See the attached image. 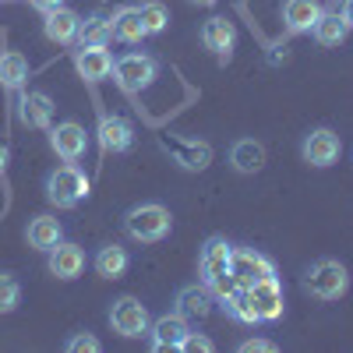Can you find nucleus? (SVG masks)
I'll return each mask as SVG.
<instances>
[{
    "instance_id": "obj_32",
    "label": "nucleus",
    "mask_w": 353,
    "mask_h": 353,
    "mask_svg": "<svg viewBox=\"0 0 353 353\" xmlns=\"http://www.w3.org/2000/svg\"><path fill=\"white\" fill-rule=\"evenodd\" d=\"M181 350H188V353H212L216 343H212L209 336H201V332H188L184 343H181Z\"/></svg>"
},
{
    "instance_id": "obj_20",
    "label": "nucleus",
    "mask_w": 353,
    "mask_h": 353,
    "mask_svg": "<svg viewBox=\"0 0 353 353\" xmlns=\"http://www.w3.org/2000/svg\"><path fill=\"white\" fill-rule=\"evenodd\" d=\"M25 237H28V248H36V251H50L64 241V226L61 219H53V216H32V223H28L25 230Z\"/></svg>"
},
{
    "instance_id": "obj_8",
    "label": "nucleus",
    "mask_w": 353,
    "mask_h": 353,
    "mask_svg": "<svg viewBox=\"0 0 353 353\" xmlns=\"http://www.w3.org/2000/svg\"><path fill=\"white\" fill-rule=\"evenodd\" d=\"M339 152H343V145H339V134H336L332 128H314V131L304 134V141H301L304 163H311V166H318V170L332 166V163L339 159Z\"/></svg>"
},
{
    "instance_id": "obj_4",
    "label": "nucleus",
    "mask_w": 353,
    "mask_h": 353,
    "mask_svg": "<svg viewBox=\"0 0 353 353\" xmlns=\"http://www.w3.org/2000/svg\"><path fill=\"white\" fill-rule=\"evenodd\" d=\"M46 198H50V205H57V209H74L78 201L88 198V176L74 163L57 166L46 176Z\"/></svg>"
},
{
    "instance_id": "obj_23",
    "label": "nucleus",
    "mask_w": 353,
    "mask_h": 353,
    "mask_svg": "<svg viewBox=\"0 0 353 353\" xmlns=\"http://www.w3.org/2000/svg\"><path fill=\"white\" fill-rule=\"evenodd\" d=\"M230 163H233V170H237V173H258V170L265 166V149H261V141H254V138L233 141Z\"/></svg>"
},
{
    "instance_id": "obj_17",
    "label": "nucleus",
    "mask_w": 353,
    "mask_h": 353,
    "mask_svg": "<svg viewBox=\"0 0 353 353\" xmlns=\"http://www.w3.org/2000/svg\"><path fill=\"white\" fill-rule=\"evenodd\" d=\"M216 307V293L205 286V283H194V286H184L176 293V311L184 318H209Z\"/></svg>"
},
{
    "instance_id": "obj_16",
    "label": "nucleus",
    "mask_w": 353,
    "mask_h": 353,
    "mask_svg": "<svg viewBox=\"0 0 353 353\" xmlns=\"http://www.w3.org/2000/svg\"><path fill=\"white\" fill-rule=\"evenodd\" d=\"M46 254H50V272H53L57 279H78L81 269H85V251H81L78 244L61 241L57 248H50Z\"/></svg>"
},
{
    "instance_id": "obj_21",
    "label": "nucleus",
    "mask_w": 353,
    "mask_h": 353,
    "mask_svg": "<svg viewBox=\"0 0 353 353\" xmlns=\"http://www.w3.org/2000/svg\"><path fill=\"white\" fill-rule=\"evenodd\" d=\"M219 307L226 311V318L241 321V325H261V321H258V311H254V301H251V293H248V286H233L226 297L219 301Z\"/></svg>"
},
{
    "instance_id": "obj_29",
    "label": "nucleus",
    "mask_w": 353,
    "mask_h": 353,
    "mask_svg": "<svg viewBox=\"0 0 353 353\" xmlns=\"http://www.w3.org/2000/svg\"><path fill=\"white\" fill-rule=\"evenodd\" d=\"M21 301V286L11 272H0V314H11Z\"/></svg>"
},
{
    "instance_id": "obj_3",
    "label": "nucleus",
    "mask_w": 353,
    "mask_h": 353,
    "mask_svg": "<svg viewBox=\"0 0 353 353\" xmlns=\"http://www.w3.org/2000/svg\"><path fill=\"white\" fill-rule=\"evenodd\" d=\"M304 290L311 293V297H318V301H339L343 293L350 290L346 265L336 261V258H318L307 269V276H304Z\"/></svg>"
},
{
    "instance_id": "obj_37",
    "label": "nucleus",
    "mask_w": 353,
    "mask_h": 353,
    "mask_svg": "<svg viewBox=\"0 0 353 353\" xmlns=\"http://www.w3.org/2000/svg\"><path fill=\"white\" fill-rule=\"evenodd\" d=\"M191 4H198V8H212L216 0H191Z\"/></svg>"
},
{
    "instance_id": "obj_2",
    "label": "nucleus",
    "mask_w": 353,
    "mask_h": 353,
    "mask_svg": "<svg viewBox=\"0 0 353 353\" xmlns=\"http://www.w3.org/2000/svg\"><path fill=\"white\" fill-rule=\"evenodd\" d=\"M170 226H173V216H170V209H163L159 201L134 205V209L124 216L128 237L141 241V244H159L163 237H170Z\"/></svg>"
},
{
    "instance_id": "obj_11",
    "label": "nucleus",
    "mask_w": 353,
    "mask_h": 353,
    "mask_svg": "<svg viewBox=\"0 0 353 353\" xmlns=\"http://www.w3.org/2000/svg\"><path fill=\"white\" fill-rule=\"evenodd\" d=\"M201 43L209 53H216V61H230L233 57V46H237V28H233V21L226 18H209L201 25Z\"/></svg>"
},
{
    "instance_id": "obj_24",
    "label": "nucleus",
    "mask_w": 353,
    "mask_h": 353,
    "mask_svg": "<svg viewBox=\"0 0 353 353\" xmlns=\"http://www.w3.org/2000/svg\"><path fill=\"white\" fill-rule=\"evenodd\" d=\"M128 265H131V258H128V251H124L121 244H106V248H99L96 258H92V269H96L103 279H121V276L128 272Z\"/></svg>"
},
{
    "instance_id": "obj_30",
    "label": "nucleus",
    "mask_w": 353,
    "mask_h": 353,
    "mask_svg": "<svg viewBox=\"0 0 353 353\" xmlns=\"http://www.w3.org/2000/svg\"><path fill=\"white\" fill-rule=\"evenodd\" d=\"M176 156H181V166H188V170H205L209 159H212V149L198 141V145H184V149H176Z\"/></svg>"
},
{
    "instance_id": "obj_13",
    "label": "nucleus",
    "mask_w": 353,
    "mask_h": 353,
    "mask_svg": "<svg viewBox=\"0 0 353 353\" xmlns=\"http://www.w3.org/2000/svg\"><path fill=\"white\" fill-rule=\"evenodd\" d=\"M74 68L85 81H103L113 71V57L106 46H78L74 50Z\"/></svg>"
},
{
    "instance_id": "obj_1",
    "label": "nucleus",
    "mask_w": 353,
    "mask_h": 353,
    "mask_svg": "<svg viewBox=\"0 0 353 353\" xmlns=\"http://www.w3.org/2000/svg\"><path fill=\"white\" fill-rule=\"evenodd\" d=\"M230 254H233V244L226 237H209L201 244V254H198V272H201V283L216 293V301H223L226 293L237 286L230 276Z\"/></svg>"
},
{
    "instance_id": "obj_14",
    "label": "nucleus",
    "mask_w": 353,
    "mask_h": 353,
    "mask_svg": "<svg viewBox=\"0 0 353 353\" xmlns=\"http://www.w3.org/2000/svg\"><path fill=\"white\" fill-rule=\"evenodd\" d=\"M78 25H81V14L61 4V8L46 11L43 32H46V39H50V43H61V46H68V43H74V39H78Z\"/></svg>"
},
{
    "instance_id": "obj_35",
    "label": "nucleus",
    "mask_w": 353,
    "mask_h": 353,
    "mask_svg": "<svg viewBox=\"0 0 353 353\" xmlns=\"http://www.w3.org/2000/svg\"><path fill=\"white\" fill-rule=\"evenodd\" d=\"M343 21H346V28H353V0H343Z\"/></svg>"
},
{
    "instance_id": "obj_28",
    "label": "nucleus",
    "mask_w": 353,
    "mask_h": 353,
    "mask_svg": "<svg viewBox=\"0 0 353 353\" xmlns=\"http://www.w3.org/2000/svg\"><path fill=\"white\" fill-rule=\"evenodd\" d=\"M138 14H141V25L149 36H159L163 28L170 25V11L159 4V0H145V4H138Z\"/></svg>"
},
{
    "instance_id": "obj_22",
    "label": "nucleus",
    "mask_w": 353,
    "mask_h": 353,
    "mask_svg": "<svg viewBox=\"0 0 353 353\" xmlns=\"http://www.w3.org/2000/svg\"><path fill=\"white\" fill-rule=\"evenodd\" d=\"M110 28H113V39H121V43H141L145 36V25H141V14L138 8H117L110 14Z\"/></svg>"
},
{
    "instance_id": "obj_7",
    "label": "nucleus",
    "mask_w": 353,
    "mask_h": 353,
    "mask_svg": "<svg viewBox=\"0 0 353 353\" xmlns=\"http://www.w3.org/2000/svg\"><path fill=\"white\" fill-rule=\"evenodd\" d=\"M230 276H233L237 286H254L261 279H272L276 265H272V258H265L254 248H233V254H230Z\"/></svg>"
},
{
    "instance_id": "obj_19",
    "label": "nucleus",
    "mask_w": 353,
    "mask_h": 353,
    "mask_svg": "<svg viewBox=\"0 0 353 353\" xmlns=\"http://www.w3.org/2000/svg\"><path fill=\"white\" fill-rule=\"evenodd\" d=\"M325 11L318 0H283V25L290 32H311L318 14Z\"/></svg>"
},
{
    "instance_id": "obj_12",
    "label": "nucleus",
    "mask_w": 353,
    "mask_h": 353,
    "mask_svg": "<svg viewBox=\"0 0 353 353\" xmlns=\"http://www.w3.org/2000/svg\"><path fill=\"white\" fill-rule=\"evenodd\" d=\"M248 293H251V301H254L258 321H279L283 318V286H279L276 276L248 286Z\"/></svg>"
},
{
    "instance_id": "obj_31",
    "label": "nucleus",
    "mask_w": 353,
    "mask_h": 353,
    "mask_svg": "<svg viewBox=\"0 0 353 353\" xmlns=\"http://www.w3.org/2000/svg\"><path fill=\"white\" fill-rule=\"evenodd\" d=\"M64 350H68V353H99L103 343H99L92 332H74V336L64 343Z\"/></svg>"
},
{
    "instance_id": "obj_15",
    "label": "nucleus",
    "mask_w": 353,
    "mask_h": 353,
    "mask_svg": "<svg viewBox=\"0 0 353 353\" xmlns=\"http://www.w3.org/2000/svg\"><path fill=\"white\" fill-rule=\"evenodd\" d=\"M99 145L106 152H128L131 145H134V128H131V121L128 117H103L99 121Z\"/></svg>"
},
{
    "instance_id": "obj_34",
    "label": "nucleus",
    "mask_w": 353,
    "mask_h": 353,
    "mask_svg": "<svg viewBox=\"0 0 353 353\" xmlns=\"http://www.w3.org/2000/svg\"><path fill=\"white\" fill-rule=\"evenodd\" d=\"M61 4H64V0H32V8H36V11H43V14H46V11H53V8H61Z\"/></svg>"
},
{
    "instance_id": "obj_6",
    "label": "nucleus",
    "mask_w": 353,
    "mask_h": 353,
    "mask_svg": "<svg viewBox=\"0 0 353 353\" xmlns=\"http://www.w3.org/2000/svg\"><path fill=\"white\" fill-rule=\"evenodd\" d=\"M110 325L113 332H121L124 339H141L149 336V325H152V314L138 297H117L113 307H110Z\"/></svg>"
},
{
    "instance_id": "obj_9",
    "label": "nucleus",
    "mask_w": 353,
    "mask_h": 353,
    "mask_svg": "<svg viewBox=\"0 0 353 353\" xmlns=\"http://www.w3.org/2000/svg\"><path fill=\"white\" fill-rule=\"evenodd\" d=\"M188 332H191V325H188V318L181 311L159 314L152 325H149V346L152 350H181V343H184Z\"/></svg>"
},
{
    "instance_id": "obj_5",
    "label": "nucleus",
    "mask_w": 353,
    "mask_h": 353,
    "mask_svg": "<svg viewBox=\"0 0 353 353\" xmlns=\"http://www.w3.org/2000/svg\"><path fill=\"white\" fill-rule=\"evenodd\" d=\"M113 74H117V81H121L124 92L138 96V92H145V88L156 81L159 61L149 57V53H124V57H117V61H113Z\"/></svg>"
},
{
    "instance_id": "obj_27",
    "label": "nucleus",
    "mask_w": 353,
    "mask_h": 353,
    "mask_svg": "<svg viewBox=\"0 0 353 353\" xmlns=\"http://www.w3.org/2000/svg\"><path fill=\"white\" fill-rule=\"evenodd\" d=\"M28 81V61L18 53V50H8L0 53V85L8 88V92H14V88H21Z\"/></svg>"
},
{
    "instance_id": "obj_25",
    "label": "nucleus",
    "mask_w": 353,
    "mask_h": 353,
    "mask_svg": "<svg viewBox=\"0 0 353 353\" xmlns=\"http://www.w3.org/2000/svg\"><path fill=\"white\" fill-rule=\"evenodd\" d=\"M346 21H343V14L339 11H321L318 14V21L311 25V36L321 43V46H339L343 39H346Z\"/></svg>"
},
{
    "instance_id": "obj_18",
    "label": "nucleus",
    "mask_w": 353,
    "mask_h": 353,
    "mask_svg": "<svg viewBox=\"0 0 353 353\" xmlns=\"http://www.w3.org/2000/svg\"><path fill=\"white\" fill-rule=\"evenodd\" d=\"M18 121L25 128H50L53 121V99L46 92H25L18 103Z\"/></svg>"
},
{
    "instance_id": "obj_36",
    "label": "nucleus",
    "mask_w": 353,
    "mask_h": 353,
    "mask_svg": "<svg viewBox=\"0 0 353 353\" xmlns=\"http://www.w3.org/2000/svg\"><path fill=\"white\" fill-rule=\"evenodd\" d=\"M8 156H11V152H8V141H0V173L8 170Z\"/></svg>"
},
{
    "instance_id": "obj_10",
    "label": "nucleus",
    "mask_w": 353,
    "mask_h": 353,
    "mask_svg": "<svg viewBox=\"0 0 353 353\" xmlns=\"http://www.w3.org/2000/svg\"><path fill=\"white\" fill-rule=\"evenodd\" d=\"M50 149L61 156L64 163H78V159L85 156V149H88V134H85L81 124L64 121V124H57V128L50 131Z\"/></svg>"
},
{
    "instance_id": "obj_33",
    "label": "nucleus",
    "mask_w": 353,
    "mask_h": 353,
    "mask_svg": "<svg viewBox=\"0 0 353 353\" xmlns=\"http://www.w3.org/2000/svg\"><path fill=\"white\" fill-rule=\"evenodd\" d=\"M279 346L272 339H244L241 343V353H276Z\"/></svg>"
},
{
    "instance_id": "obj_26",
    "label": "nucleus",
    "mask_w": 353,
    "mask_h": 353,
    "mask_svg": "<svg viewBox=\"0 0 353 353\" xmlns=\"http://www.w3.org/2000/svg\"><path fill=\"white\" fill-rule=\"evenodd\" d=\"M113 39V28H110V18L106 14H85L81 25H78V46H106Z\"/></svg>"
}]
</instances>
